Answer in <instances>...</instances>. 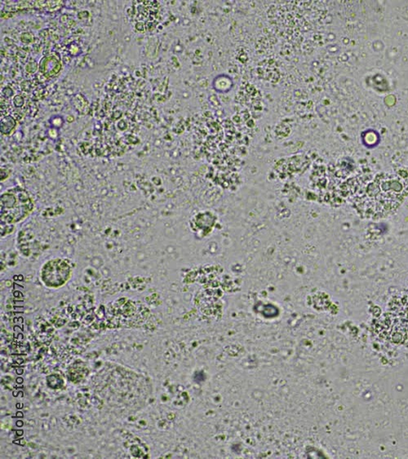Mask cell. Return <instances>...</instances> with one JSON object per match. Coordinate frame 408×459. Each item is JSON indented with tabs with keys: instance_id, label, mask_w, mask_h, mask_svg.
Here are the masks:
<instances>
[{
	"instance_id": "1",
	"label": "cell",
	"mask_w": 408,
	"mask_h": 459,
	"mask_svg": "<svg viewBox=\"0 0 408 459\" xmlns=\"http://www.w3.org/2000/svg\"><path fill=\"white\" fill-rule=\"evenodd\" d=\"M32 209L31 199L24 191L9 192L2 195L1 219L9 225L23 220Z\"/></svg>"
},
{
	"instance_id": "2",
	"label": "cell",
	"mask_w": 408,
	"mask_h": 459,
	"mask_svg": "<svg viewBox=\"0 0 408 459\" xmlns=\"http://www.w3.org/2000/svg\"><path fill=\"white\" fill-rule=\"evenodd\" d=\"M71 268L68 262L61 259H54L46 263L42 268L41 278L48 287L58 288L68 281Z\"/></svg>"
}]
</instances>
